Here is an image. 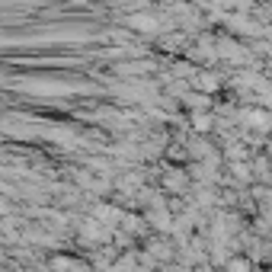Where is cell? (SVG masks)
I'll list each match as a JSON object with an SVG mask.
<instances>
[{"instance_id": "cell-1", "label": "cell", "mask_w": 272, "mask_h": 272, "mask_svg": "<svg viewBox=\"0 0 272 272\" xmlns=\"http://www.w3.org/2000/svg\"><path fill=\"white\" fill-rule=\"evenodd\" d=\"M167 186H170V189H186V173H183V170L167 173Z\"/></svg>"}]
</instances>
